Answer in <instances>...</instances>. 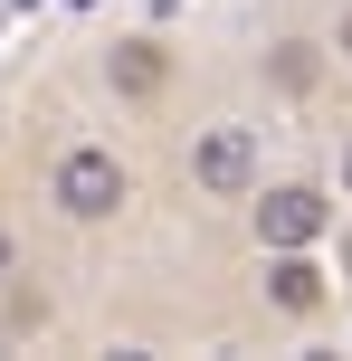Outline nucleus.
Segmentation results:
<instances>
[{
  "label": "nucleus",
  "instance_id": "9",
  "mask_svg": "<svg viewBox=\"0 0 352 361\" xmlns=\"http://www.w3.org/2000/svg\"><path fill=\"white\" fill-rule=\"evenodd\" d=\"M343 200H352V143H343Z\"/></svg>",
  "mask_w": 352,
  "mask_h": 361
},
{
  "label": "nucleus",
  "instance_id": "1",
  "mask_svg": "<svg viewBox=\"0 0 352 361\" xmlns=\"http://www.w3.org/2000/svg\"><path fill=\"white\" fill-rule=\"evenodd\" d=\"M48 200H57V219H76V228H105V219H124L133 171H124L114 143H67L48 162Z\"/></svg>",
  "mask_w": 352,
  "mask_h": 361
},
{
  "label": "nucleus",
  "instance_id": "8",
  "mask_svg": "<svg viewBox=\"0 0 352 361\" xmlns=\"http://www.w3.org/2000/svg\"><path fill=\"white\" fill-rule=\"evenodd\" d=\"M334 48H343V67H352V10H343V29H334Z\"/></svg>",
  "mask_w": 352,
  "mask_h": 361
},
{
  "label": "nucleus",
  "instance_id": "3",
  "mask_svg": "<svg viewBox=\"0 0 352 361\" xmlns=\"http://www.w3.org/2000/svg\"><path fill=\"white\" fill-rule=\"evenodd\" d=\"M324 228H334V190H315V180H286V190L257 200V247H315Z\"/></svg>",
  "mask_w": 352,
  "mask_h": 361
},
{
  "label": "nucleus",
  "instance_id": "10",
  "mask_svg": "<svg viewBox=\"0 0 352 361\" xmlns=\"http://www.w3.org/2000/svg\"><path fill=\"white\" fill-rule=\"evenodd\" d=\"M0 10H29V0H0Z\"/></svg>",
  "mask_w": 352,
  "mask_h": 361
},
{
  "label": "nucleus",
  "instance_id": "7",
  "mask_svg": "<svg viewBox=\"0 0 352 361\" xmlns=\"http://www.w3.org/2000/svg\"><path fill=\"white\" fill-rule=\"evenodd\" d=\"M10 267H19V238H10V228H0V276H10Z\"/></svg>",
  "mask_w": 352,
  "mask_h": 361
},
{
  "label": "nucleus",
  "instance_id": "6",
  "mask_svg": "<svg viewBox=\"0 0 352 361\" xmlns=\"http://www.w3.org/2000/svg\"><path fill=\"white\" fill-rule=\"evenodd\" d=\"M277 76H286V86H305V76H315V48H305V38H286V48H277Z\"/></svg>",
  "mask_w": 352,
  "mask_h": 361
},
{
  "label": "nucleus",
  "instance_id": "5",
  "mask_svg": "<svg viewBox=\"0 0 352 361\" xmlns=\"http://www.w3.org/2000/svg\"><path fill=\"white\" fill-rule=\"evenodd\" d=\"M162 76H171L162 38H124V48L105 57V86H114V95H162Z\"/></svg>",
  "mask_w": 352,
  "mask_h": 361
},
{
  "label": "nucleus",
  "instance_id": "2",
  "mask_svg": "<svg viewBox=\"0 0 352 361\" xmlns=\"http://www.w3.org/2000/svg\"><path fill=\"white\" fill-rule=\"evenodd\" d=\"M190 190L200 200H248L257 190V124L248 114H210L190 133Z\"/></svg>",
  "mask_w": 352,
  "mask_h": 361
},
{
  "label": "nucleus",
  "instance_id": "4",
  "mask_svg": "<svg viewBox=\"0 0 352 361\" xmlns=\"http://www.w3.org/2000/svg\"><path fill=\"white\" fill-rule=\"evenodd\" d=\"M324 267H315V247H267V305L277 314H324Z\"/></svg>",
  "mask_w": 352,
  "mask_h": 361
}]
</instances>
